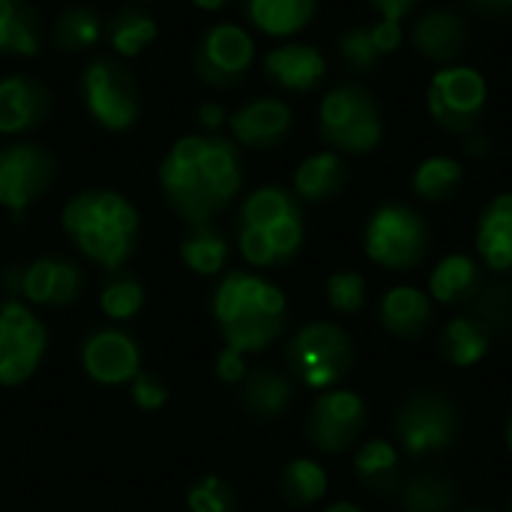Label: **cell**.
Returning a JSON list of instances; mask_svg holds the SVG:
<instances>
[{"mask_svg": "<svg viewBox=\"0 0 512 512\" xmlns=\"http://www.w3.org/2000/svg\"><path fill=\"white\" fill-rule=\"evenodd\" d=\"M54 93L33 75H3L0 78V135L21 138L36 132L51 120Z\"/></svg>", "mask_w": 512, "mask_h": 512, "instance_id": "cell-16", "label": "cell"}, {"mask_svg": "<svg viewBox=\"0 0 512 512\" xmlns=\"http://www.w3.org/2000/svg\"><path fill=\"white\" fill-rule=\"evenodd\" d=\"M366 258L384 270L408 273L417 270L432 249L429 222L402 201H384L372 210L363 231Z\"/></svg>", "mask_w": 512, "mask_h": 512, "instance_id": "cell-9", "label": "cell"}, {"mask_svg": "<svg viewBox=\"0 0 512 512\" xmlns=\"http://www.w3.org/2000/svg\"><path fill=\"white\" fill-rule=\"evenodd\" d=\"M411 48L432 60V63H450L456 60L465 48H468V24L459 12L453 9H429L423 15H417V21L411 24Z\"/></svg>", "mask_w": 512, "mask_h": 512, "instance_id": "cell-22", "label": "cell"}, {"mask_svg": "<svg viewBox=\"0 0 512 512\" xmlns=\"http://www.w3.org/2000/svg\"><path fill=\"white\" fill-rule=\"evenodd\" d=\"M78 93L87 117L108 132H129L144 111L135 75L114 54H96L78 75Z\"/></svg>", "mask_w": 512, "mask_h": 512, "instance_id": "cell-8", "label": "cell"}, {"mask_svg": "<svg viewBox=\"0 0 512 512\" xmlns=\"http://www.w3.org/2000/svg\"><path fill=\"white\" fill-rule=\"evenodd\" d=\"M327 303L342 312L354 315L366 306V279L357 270H339L327 279Z\"/></svg>", "mask_w": 512, "mask_h": 512, "instance_id": "cell-40", "label": "cell"}, {"mask_svg": "<svg viewBox=\"0 0 512 512\" xmlns=\"http://www.w3.org/2000/svg\"><path fill=\"white\" fill-rule=\"evenodd\" d=\"M318 132L330 150L366 156L384 138L381 102L363 84H336L318 105Z\"/></svg>", "mask_w": 512, "mask_h": 512, "instance_id": "cell-6", "label": "cell"}, {"mask_svg": "<svg viewBox=\"0 0 512 512\" xmlns=\"http://www.w3.org/2000/svg\"><path fill=\"white\" fill-rule=\"evenodd\" d=\"M129 393H132V402L141 411H159L168 402V396H171L168 384L159 375H153V372H138L132 378V390Z\"/></svg>", "mask_w": 512, "mask_h": 512, "instance_id": "cell-41", "label": "cell"}, {"mask_svg": "<svg viewBox=\"0 0 512 512\" xmlns=\"http://www.w3.org/2000/svg\"><path fill=\"white\" fill-rule=\"evenodd\" d=\"M48 348L45 324L18 300L9 297L0 303V384H24L42 363Z\"/></svg>", "mask_w": 512, "mask_h": 512, "instance_id": "cell-15", "label": "cell"}, {"mask_svg": "<svg viewBox=\"0 0 512 512\" xmlns=\"http://www.w3.org/2000/svg\"><path fill=\"white\" fill-rule=\"evenodd\" d=\"M468 315L495 339L512 333V285L507 282H486L480 297L468 306Z\"/></svg>", "mask_w": 512, "mask_h": 512, "instance_id": "cell-37", "label": "cell"}, {"mask_svg": "<svg viewBox=\"0 0 512 512\" xmlns=\"http://www.w3.org/2000/svg\"><path fill=\"white\" fill-rule=\"evenodd\" d=\"M324 512H363L357 504H348V501H339V504H333V507H327Z\"/></svg>", "mask_w": 512, "mask_h": 512, "instance_id": "cell-48", "label": "cell"}, {"mask_svg": "<svg viewBox=\"0 0 512 512\" xmlns=\"http://www.w3.org/2000/svg\"><path fill=\"white\" fill-rule=\"evenodd\" d=\"M192 72L213 90H231L246 81L255 63V39L246 27L219 21L210 24L192 45Z\"/></svg>", "mask_w": 512, "mask_h": 512, "instance_id": "cell-11", "label": "cell"}, {"mask_svg": "<svg viewBox=\"0 0 512 512\" xmlns=\"http://www.w3.org/2000/svg\"><path fill=\"white\" fill-rule=\"evenodd\" d=\"M432 120L450 135H471L489 102V84L474 66H447L432 75L426 90Z\"/></svg>", "mask_w": 512, "mask_h": 512, "instance_id": "cell-13", "label": "cell"}, {"mask_svg": "<svg viewBox=\"0 0 512 512\" xmlns=\"http://www.w3.org/2000/svg\"><path fill=\"white\" fill-rule=\"evenodd\" d=\"M396 447L411 462H429L450 453L462 438V411L438 387L411 390L393 414Z\"/></svg>", "mask_w": 512, "mask_h": 512, "instance_id": "cell-5", "label": "cell"}, {"mask_svg": "<svg viewBox=\"0 0 512 512\" xmlns=\"http://www.w3.org/2000/svg\"><path fill=\"white\" fill-rule=\"evenodd\" d=\"M297 402L291 375L273 366H252L240 381V405L255 423H279Z\"/></svg>", "mask_w": 512, "mask_h": 512, "instance_id": "cell-20", "label": "cell"}, {"mask_svg": "<svg viewBox=\"0 0 512 512\" xmlns=\"http://www.w3.org/2000/svg\"><path fill=\"white\" fill-rule=\"evenodd\" d=\"M492 348V336L471 318V315H456L447 321L435 339V351L444 363L453 369H471L477 366Z\"/></svg>", "mask_w": 512, "mask_h": 512, "instance_id": "cell-30", "label": "cell"}, {"mask_svg": "<svg viewBox=\"0 0 512 512\" xmlns=\"http://www.w3.org/2000/svg\"><path fill=\"white\" fill-rule=\"evenodd\" d=\"M354 339L345 327L312 321L300 327L285 348L288 375L309 390H333L354 372Z\"/></svg>", "mask_w": 512, "mask_h": 512, "instance_id": "cell-7", "label": "cell"}, {"mask_svg": "<svg viewBox=\"0 0 512 512\" xmlns=\"http://www.w3.org/2000/svg\"><path fill=\"white\" fill-rule=\"evenodd\" d=\"M159 192L186 222L204 225L243 189V156L228 135H180L159 162Z\"/></svg>", "mask_w": 512, "mask_h": 512, "instance_id": "cell-1", "label": "cell"}, {"mask_svg": "<svg viewBox=\"0 0 512 512\" xmlns=\"http://www.w3.org/2000/svg\"><path fill=\"white\" fill-rule=\"evenodd\" d=\"M126 3H135V6H147V3H153V0H126Z\"/></svg>", "mask_w": 512, "mask_h": 512, "instance_id": "cell-51", "label": "cell"}, {"mask_svg": "<svg viewBox=\"0 0 512 512\" xmlns=\"http://www.w3.org/2000/svg\"><path fill=\"white\" fill-rule=\"evenodd\" d=\"M60 225L75 249L102 270H123L138 249L141 216L135 204L114 189H81L60 213Z\"/></svg>", "mask_w": 512, "mask_h": 512, "instance_id": "cell-3", "label": "cell"}, {"mask_svg": "<svg viewBox=\"0 0 512 512\" xmlns=\"http://www.w3.org/2000/svg\"><path fill=\"white\" fill-rule=\"evenodd\" d=\"M357 483L375 498H399L405 474H402V453L396 444L384 438H369L360 444L354 456Z\"/></svg>", "mask_w": 512, "mask_h": 512, "instance_id": "cell-24", "label": "cell"}, {"mask_svg": "<svg viewBox=\"0 0 512 512\" xmlns=\"http://www.w3.org/2000/svg\"><path fill=\"white\" fill-rule=\"evenodd\" d=\"M462 180H465L462 162H456L453 156H429L417 165V171L411 177V189L417 198H423L429 204H441L459 192Z\"/></svg>", "mask_w": 512, "mask_h": 512, "instance_id": "cell-35", "label": "cell"}, {"mask_svg": "<svg viewBox=\"0 0 512 512\" xmlns=\"http://www.w3.org/2000/svg\"><path fill=\"white\" fill-rule=\"evenodd\" d=\"M330 489L327 471L315 459H291L279 474V495L288 507H315Z\"/></svg>", "mask_w": 512, "mask_h": 512, "instance_id": "cell-34", "label": "cell"}, {"mask_svg": "<svg viewBox=\"0 0 512 512\" xmlns=\"http://www.w3.org/2000/svg\"><path fill=\"white\" fill-rule=\"evenodd\" d=\"M45 48V21L30 0H0V57H36Z\"/></svg>", "mask_w": 512, "mask_h": 512, "instance_id": "cell-27", "label": "cell"}, {"mask_svg": "<svg viewBox=\"0 0 512 512\" xmlns=\"http://www.w3.org/2000/svg\"><path fill=\"white\" fill-rule=\"evenodd\" d=\"M246 372H249V366H246V354H240V351H234V348H222L219 351V357H216V375H219V381H225V384H240L243 378H246Z\"/></svg>", "mask_w": 512, "mask_h": 512, "instance_id": "cell-42", "label": "cell"}, {"mask_svg": "<svg viewBox=\"0 0 512 512\" xmlns=\"http://www.w3.org/2000/svg\"><path fill=\"white\" fill-rule=\"evenodd\" d=\"M240 255L261 270L291 264L306 240V216L300 198L285 186H261L249 192L234 216Z\"/></svg>", "mask_w": 512, "mask_h": 512, "instance_id": "cell-4", "label": "cell"}, {"mask_svg": "<svg viewBox=\"0 0 512 512\" xmlns=\"http://www.w3.org/2000/svg\"><path fill=\"white\" fill-rule=\"evenodd\" d=\"M186 507L192 512H240V501L228 480L210 474L192 483V489L186 492Z\"/></svg>", "mask_w": 512, "mask_h": 512, "instance_id": "cell-39", "label": "cell"}, {"mask_svg": "<svg viewBox=\"0 0 512 512\" xmlns=\"http://www.w3.org/2000/svg\"><path fill=\"white\" fill-rule=\"evenodd\" d=\"M378 12H381V21H393V24H402V18L420 3V0H369Z\"/></svg>", "mask_w": 512, "mask_h": 512, "instance_id": "cell-44", "label": "cell"}, {"mask_svg": "<svg viewBox=\"0 0 512 512\" xmlns=\"http://www.w3.org/2000/svg\"><path fill=\"white\" fill-rule=\"evenodd\" d=\"M291 126H294V111L288 102L276 96L249 99L246 105L228 114V132H231L228 138L237 147H249V150L279 147L291 135Z\"/></svg>", "mask_w": 512, "mask_h": 512, "instance_id": "cell-18", "label": "cell"}, {"mask_svg": "<svg viewBox=\"0 0 512 512\" xmlns=\"http://www.w3.org/2000/svg\"><path fill=\"white\" fill-rule=\"evenodd\" d=\"M510 512H512V498H510Z\"/></svg>", "mask_w": 512, "mask_h": 512, "instance_id": "cell-52", "label": "cell"}, {"mask_svg": "<svg viewBox=\"0 0 512 512\" xmlns=\"http://www.w3.org/2000/svg\"><path fill=\"white\" fill-rule=\"evenodd\" d=\"M57 156L39 141H6L0 144V207L15 222L54 186Z\"/></svg>", "mask_w": 512, "mask_h": 512, "instance_id": "cell-10", "label": "cell"}, {"mask_svg": "<svg viewBox=\"0 0 512 512\" xmlns=\"http://www.w3.org/2000/svg\"><path fill=\"white\" fill-rule=\"evenodd\" d=\"M483 288H486L483 270L465 252H453L441 258L429 276V294L441 306H453V309H468L480 297Z\"/></svg>", "mask_w": 512, "mask_h": 512, "instance_id": "cell-25", "label": "cell"}, {"mask_svg": "<svg viewBox=\"0 0 512 512\" xmlns=\"http://www.w3.org/2000/svg\"><path fill=\"white\" fill-rule=\"evenodd\" d=\"M81 366L90 381L117 387L132 381L141 372V348L138 342L114 327L96 330L81 345Z\"/></svg>", "mask_w": 512, "mask_h": 512, "instance_id": "cell-17", "label": "cell"}, {"mask_svg": "<svg viewBox=\"0 0 512 512\" xmlns=\"http://www.w3.org/2000/svg\"><path fill=\"white\" fill-rule=\"evenodd\" d=\"M378 324L399 342H420L432 324H435V309L426 291L414 285H396L378 300Z\"/></svg>", "mask_w": 512, "mask_h": 512, "instance_id": "cell-21", "label": "cell"}, {"mask_svg": "<svg viewBox=\"0 0 512 512\" xmlns=\"http://www.w3.org/2000/svg\"><path fill=\"white\" fill-rule=\"evenodd\" d=\"M369 429V405L360 393L354 390H324L306 420H303V438L309 441L312 450L324 453V456H342L351 447H357V441L366 435Z\"/></svg>", "mask_w": 512, "mask_h": 512, "instance_id": "cell-12", "label": "cell"}, {"mask_svg": "<svg viewBox=\"0 0 512 512\" xmlns=\"http://www.w3.org/2000/svg\"><path fill=\"white\" fill-rule=\"evenodd\" d=\"M477 255L486 270L512 276V192L495 195L477 219Z\"/></svg>", "mask_w": 512, "mask_h": 512, "instance_id": "cell-23", "label": "cell"}, {"mask_svg": "<svg viewBox=\"0 0 512 512\" xmlns=\"http://www.w3.org/2000/svg\"><path fill=\"white\" fill-rule=\"evenodd\" d=\"M483 18H510L512 0H465Z\"/></svg>", "mask_w": 512, "mask_h": 512, "instance_id": "cell-45", "label": "cell"}, {"mask_svg": "<svg viewBox=\"0 0 512 512\" xmlns=\"http://www.w3.org/2000/svg\"><path fill=\"white\" fill-rule=\"evenodd\" d=\"M102 36L111 45V51H114L117 60H132V57L144 54L156 42L159 21L144 6L126 3V6H120V9H114L108 15Z\"/></svg>", "mask_w": 512, "mask_h": 512, "instance_id": "cell-29", "label": "cell"}, {"mask_svg": "<svg viewBox=\"0 0 512 512\" xmlns=\"http://www.w3.org/2000/svg\"><path fill=\"white\" fill-rule=\"evenodd\" d=\"M180 258L192 273L216 276V273H222V267L228 261V240L213 222L189 225L186 237L180 240Z\"/></svg>", "mask_w": 512, "mask_h": 512, "instance_id": "cell-33", "label": "cell"}, {"mask_svg": "<svg viewBox=\"0 0 512 512\" xmlns=\"http://www.w3.org/2000/svg\"><path fill=\"white\" fill-rule=\"evenodd\" d=\"M3 285L12 297H24L33 306L63 309L78 303L84 291V270L72 258L45 255L21 267H6Z\"/></svg>", "mask_w": 512, "mask_h": 512, "instance_id": "cell-14", "label": "cell"}, {"mask_svg": "<svg viewBox=\"0 0 512 512\" xmlns=\"http://www.w3.org/2000/svg\"><path fill=\"white\" fill-rule=\"evenodd\" d=\"M492 153V141L486 138V135H468V141H465V156L468 159H486Z\"/></svg>", "mask_w": 512, "mask_h": 512, "instance_id": "cell-46", "label": "cell"}, {"mask_svg": "<svg viewBox=\"0 0 512 512\" xmlns=\"http://www.w3.org/2000/svg\"><path fill=\"white\" fill-rule=\"evenodd\" d=\"M144 300H147L144 282L126 270H111L99 291V306L111 321H132L144 309Z\"/></svg>", "mask_w": 512, "mask_h": 512, "instance_id": "cell-36", "label": "cell"}, {"mask_svg": "<svg viewBox=\"0 0 512 512\" xmlns=\"http://www.w3.org/2000/svg\"><path fill=\"white\" fill-rule=\"evenodd\" d=\"M189 3H195L201 12H219V9H225L231 0H189Z\"/></svg>", "mask_w": 512, "mask_h": 512, "instance_id": "cell-47", "label": "cell"}, {"mask_svg": "<svg viewBox=\"0 0 512 512\" xmlns=\"http://www.w3.org/2000/svg\"><path fill=\"white\" fill-rule=\"evenodd\" d=\"M243 18L264 36L288 39L309 27L318 0H240Z\"/></svg>", "mask_w": 512, "mask_h": 512, "instance_id": "cell-28", "label": "cell"}, {"mask_svg": "<svg viewBox=\"0 0 512 512\" xmlns=\"http://www.w3.org/2000/svg\"><path fill=\"white\" fill-rule=\"evenodd\" d=\"M504 441H507V450L512 456V408H510V420H507V432H504Z\"/></svg>", "mask_w": 512, "mask_h": 512, "instance_id": "cell-49", "label": "cell"}, {"mask_svg": "<svg viewBox=\"0 0 512 512\" xmlns=\"http://www.w3.org/2000/svg\"><path fill=\"white\" fill-rule=\"evenodd\" d=\"M336 51H339V60L354 72V75H369L375 72V66L381 63L384 51L375 39V30L372 27H348L339 33V42H336Z\"/></svg>", "mask_w": 512, "mask_h": 512, "instance_id": "cell-38", "label": "cell"}, {"mask_svg": "<svg viewBox=\"0 0 512 512\" xmlns=\"http://www.w3.org/2000/svg\"><path fill=\"white\" fill-rule=\"evenodd\" d=\"M213 318L228 348L258 354L285 333L288 300L270 279L249 270H231L213 291Z\"/></svg>", "mask_w": 512, "mask_h": 512, "instance_id": "cell-2", "label": "cell"}, {"mask_svg": "<svg viewBox=\"0 0 512 512\" xmlns=\"http://www.w3.org/2000/svg\"><path fill=\"white\" fill-rule=\"evenodd\" d=\"M462 492L441 471H420L402 483L399 507L402 512H459Z\"/></svg>", "mask_w": 512, "mask_h": 512, "instance_id": "cell-32", "label": "cell"}, {"mask_svg": "<svg viewBox=\"0 0 512 512\" xmlns=\"http://www.w3.org/2000/svg\"><path fill=\"white\" fill-rule=\"evenodd\" d=\"M261 69L267 81L276 84L279 90L306 96L318 90L321 81L327 78V57L309 42H285L264 54Z\"/></svg>", "mask_w": 512, "mask_h": 512, "instance_id": "cell-19", "label": "cell"}, {"mask_svg": "<svg viewBox=\"0 0 512 512\" xmlns=\"http://www.w3.org/2000/svg\"><path fill=\"white\" fill-rule=\"evenodd\" d=\"M351 180V168L342 153L336 150H321L306 156L297 171H294V195L312 204L333 201L345 192Z\"/></svg>", "mask_w": 512, "mask_h": 512, "instance_id": "cell-26", "label": "cell"}, {"mask_svg": "<svg viewBox=\"0 0 512 512\" xmlns=\"http://www.w3.org/2000/svg\"><path fill=\"white\" fill-rule=\"evenodd\" d=\"M459 512H492V510H486V507H465V510H459Z\"/></svg>", "mask_w": 512, "mask_h": 512, "instance_id": "cell-50", "label": "cell"}, {"mask_svg": "<svg viewBox=\"0 0 512 512\" xmlns=\"http://www.w3.org/2000/svg\"><path fill=\"white\" fill-rule=\"evenodd\" d=\"M102 30H105V21H102L99 9H93L87 3H75V6H66L51 21L48 42L60 54H84L102 39Z\"/></svg>", "mask_w": 512, "mask_h": 512, "instance_id": "cell-31", "label": "cell"}, {"mask_svg": "<svg viewBox=\"0 0 512 512\" xmlns=\"http://www.w3.org/2000/svg\"><path fill=\"white\" fill-rule=\"evenodd\" d=\"M195 114H198V123H201V129H204L207 135H219V132L228 126V111H225V105L216 102V99L198 102Z\"/></svg>", "mask_w": 512, "mask_h": 512, "instance_id": "cell-43", "label": "cell"}]
</instances>
